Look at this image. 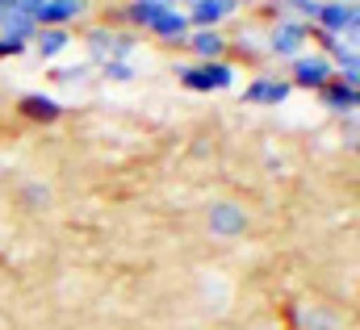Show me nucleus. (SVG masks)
<instances>
[{"label": "nucleus", "instance_id": "f257e3e1", "mask_svg": "<svg viewBox=\"0 0 360 330\" xmlns=\"http://www.w3.org/2000/svg\"><path fill=\"white\" fill-rule=\"evenodd\" d=\"M356 17H360L356 0H348V4H344V0H327V4H319V17H314V21L323 25V34L335 38V34H344V29L356 34Z\"/></svg>", "mask_w": 360, "mask_h": 330}, {"label": "nucleus", "instance_id": "f8f14e48", "mask_svg": "<svg viewBox=\"0 0 360 330\" xmlns=\"http://www.w3.org/2000/svg\"><path fill=\"white\" fill-rule=\"evenodd\" d=\"M180 84L193 88V92H214L210 88V76H205V63L201 67H180Z\"/></svg>", "mask_w": 360, "mask_h": 330}, {"label": "nucleus", "instance_id": "0eeeda50", "mask_svg": "<svg viewBox=\"0 0 360 330\" xmlns=\"http://www.w3.org/2000/svg\"><path fill=\"white\" fill-rule=\"evenodd\" d=\"M193 51H197L205 63H218V59L226 55V38L214 34V29H201V34H193Z\"/></svg>", "mask_w": 360, "mask_h": 330}, {"label": "nucleus", "instance_id": "1a4fd4ad", "mask_svg": "<svg viewBox=\"0 0 360 330\" xmlns=\"http://www.w3.org/2000/svg\"><path fill=\"white\" fill-rule=\"evenodd\" d=\"M34 46H38L42 59H51L68 46V29H42V34H34Z\"/></svg>", "mask_w": 360, "mask_h": 330}, {"label": "nucleus", "instance_id": "9d476101", "mask_svg": "<svg viewBox=\"0 0 360 330\" xmlns=\"http://www.w3.org/2000/svg\"><path fill=\"white\" fill-rule=\"evenodd\" d=\"M210 222H214L218 235H235V230H243V213L231 209V205H218V209L210 213Z\"/></svg>", "mask_w": 360, "mask_h": 330}, {"label": "nucleus", "instance_id": "9b49d317", "mask_svg": "<svg viewBox=\"0 0 360 330\" xmlns=\"http://www.w3.org/2000/svg\"><path fill=\"white\" fill-rule=\"evenodd\" d=\"M323 92H327V105L331 109H348V113L356 109V88L352 84H327Z\"/></svg>", "mask_w": 360, "mask_h": 330}, {"label": "nucleus", "instance_id": "f03ea898", "mask_svg": "<svg viewBox=\"0 0 360 330\" xmlns=\"http://www.w3.org/2000/svg\"><path fill=\"white\" fill-rule=\"evenodd\" d=\"M289 84H302V88H327L331 84V63L323 55H297L293 59V80Z\"/></svg>", "mask_w": 360, "mask_h": 330}, {"label": "nucleus", "instance_id": "6e6552de", "mask_svg": "<svg viewBox=\"0 0 360 330\" xmlns=\"http://www.w3.org/2000/svg\"><path fill=\"white\" fill-rule=\"evenodd\" d=\"M21 113H25V117H34V121H55L63 109H59L51 96H25V100H21Z\"/></svg>", "mask_w": 360, "mask_h": 330}, {"label": "nucleus", "instance_id": "dca6fc26", "mask_svg": "<svg viewBox=\"0 0 360 330\" xmlns=\"http://www.w3.org/2000/svg\"><path fill=\"white\" fill-rule=\"evenodd\" d=\"M188 4H201V0H188Z\"/></svg>", "mask_w": 360, "mask_h": 330}, {"label": "nucleus", "instance_id": "ddd939ff", "mask_svg": "<svg viewBox=\"0 0 360 330\" xmlns=\"http://www.w3.org/2000/svg\"><path fill=\"white\" fill-rule=\"evenodd\" d=\"M205 76H210V88H231L235 84V72L226 63H205Z\"/></svg>", "mask_w": 360, "mask_h": 330}, {"label": "nucleus", "instance_id": "423d86ee", "mask_svg": "<svg viewBox=\"0 0 360 330\" xmlns=\"http://www.w3.org/2000/svg\"><path fill=\"white\" fill-rule=\"evenodd\" d=\"M289 92H293V84H289V80H256L243 96H248L252 105H281Z\"/></svg>", "mask_w": 360, "mask_h": 330}, {"label": "nucleus", "instance_id": "4468645a", "mask_svg": "<svg viewBox=\"0 0 360 330\" xmlns=\"http://www.w3.org/2000/svg\"><path fill=\"white\" fill-rule=\"evenodd\" d=\"M101 72H105L109 80H130V76H134V67H130V63H122V59H105V63H101Z\"/></svg>", "mask_w": 360, "mask_h": 330}, {"label": "nucleus", "instance_id": "7ed1b4c3", "mask_svg": "<svg viewBox=\"0 0 360 330\" xmlns=\"http://www.w3.org/2000/svg\"><path fill=\"white\" fill-rule=\"evenodd\" d=\"M226 13H235V0H201L188 8V25H201V29H214Z\"/></svg>", "mask_w": 360, "mask_h": 330}, {"label": "nucleus", "instance_id": "39448f33", "mask_svg": "<svg viewBox=\"0 0 360 330\" xmlns=\"http://www.w3.org/2000/svg\"><path fill=\"white\" fill-rule=\"evenodd\" d=\"M151 34H160V38H184L188 34V13H176V8H164V13H155L151 17V25H147Z\"/></svg>", "mask_w": 360, "mask_h": 330}, {"label": "nucleus", "instance_id": "2eb2a0df", "mask_svg": "<svg viewBox=\"0 0 360 330\" xmlns=\"http://www.w3.org/2000/svg\"><path fill=\"white\" fill-rule=\"evenodd\" d=\"M25 51V42H13V38H0V59L4 55H21Z\"/></svg>", "mask_w": 360, "mask_h": 330}, {"label": "nucleus", "instance_id": "20e7f679", "mask_svg": "<svg viewBox=\"0 0 360 330\" xmlns=\"http://www.w3.org/2000/svg\"><path fill=\"white\" fill-rule=\"evenodd\" d=\"M306 34H310V25L285 21V25H276V34H272V51H276V55H297V46L306 42Z\"/></svg>", "mask_w": 360, "mask_h": 330}]
</instances>
